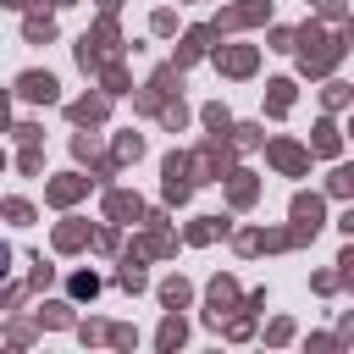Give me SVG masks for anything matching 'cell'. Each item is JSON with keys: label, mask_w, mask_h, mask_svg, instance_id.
<instances>
[{"label": "cell", "mask_w": 354, "mask_h": 354, "mask_svg": "<svg viewBox=\"0 0 354 354\" xmlns=\"http://www.w3.org/2000/svg\"><path fill=\"white\" fill-rule=\"evenodd\" d=\"M271 160H277L282 171H304V160H310V155H304L299 144H288V138H277V144H271Z\"/></svg>", "instance_id": "cell-8"}, {"label": "cell", "mask_w": 354, "mask_h": 354, "mask_svg": "<svg viewBox=\"0 0 354 354\" xmlns=\"http://www.w3.org/2000/svg\"><path fill=\"white\" fill-rule=\"evenodd\" d=\"M122 288H144V266H138V254L122 260Z\"/></svg>", "instance_id": "cell-19"}, {"label": "cell", "mask_w": 354, "mask_h": 354, "mask_svg": "<svg viewBox=\"0 0 354 354\" xmlns=\"http://www.w3.org/2000/svg\"><path fill=\"white\" fill-rule=\"evenodd\" d=\"M160 122H166V127H183V122H188V105H183V100H177V105H166V111H160Z\"/></svg>", "instance_id": "cell-25"}, {"label": "cell", "mask_w": 354, "mask_h": 354, "mask_svg": "<svg viewBox=\"0 0 354 354\" xmlns=\"http://www.w3.org/2000/svg\"><path fill=\"white\" fill-rule=\"evenodd\" d=\"M315 149H321V155H337V127H332V122L315 127Z\"/></svg>", "instance_id": "cell-16"}, {"label": "cell", "mask_w": 354, "mask_h": 354, "mask_svg": "<svg viewBox=\"0 0 354 354\" xmlns=\"http://www.w3.org/2000/svg\"><path fill=\"white\" fill-rule=\"evenodd\" d=\"M266 17V0H243V6H232V11H221V22H216V33L221 28H249V22H260Z\"/></svg>", "instance_id": "cell-5"}, {"label": "cell", "mask_w": 354, "mask_h": 354, "mask_svg": "<svg viewBox=\"0 0 354 354\" xmlns=\"http://www.w3.org/2000/svg\"><path fill=\"white\" fill-rule=\"evenodd\" d=\"M332 194H337V199H348V194H354V171H348V166H337V171H332Z\"/></svg>", "instance_id": "cell-22"}, {"label": "cell", "mask_w": 354, "mask_h": 354, "mask_svg": "<svg viewBox=\"0 0 354 354\" xmlns=\"http://www.w3.org/2000/svg\"><path fill=\"white\" fill-rule=\"evenodd\" d=\"M83 188H88V177H55V183H50V199H55V205H72Z\"/></svg>", "instance_id": "cell-9"}, {"label": "cell", "mask_w": 354, "mask_h": 354, "mask_svg": "<svg viewBox=\"0 0 354 354\" xmlns=\"http://www.w3.org/2000/svg\"><path fill=\"white\" fill-rule=\"evenodd\" d=\"M105 205H111V216H116V221H127V216H138V199H133V194H111Z\"/></svg>", "instance_id": "cell-15"}, {"label": "cell", "mask_w": 354, "mask_h": 354, "mask_svg": "<svg viewBox=\"0 0 354 354\" xmlns=\"http://www.w3.org/2000/svg\"><path fill=\"white\" fill-rule=\"evenodd\" d=\"M293 221H299L293 238H315V227H321V199H315V194H299V199H293Z\"/></svg>", "instance_id": "cell-3"}, {"label": "cell", "mask_w": 354, "mask_h": 354, "mask_svg": "<svg viewBox=\"0 0 354 354\" xmlns=\"http://www.w3.org/2000/svg\"><path fill=\"white\" fill-rule=\"evenodd\" d=\"M6 216H11V221H33V205H28V199H6Z\"/></svg>", "instance_id": "cell-26"}, {"label": "cell", "mask_w": 354, "mask_h": 354, "mask_svg": "<svg viewBox=\"0 0 354 354\" xmlns=\"http://www.w3.org/2000/svg\"><path fill=\"white\" fill-rule=\"evenodd\" d=\"M221 66H227L232 77H243V72H254V50H227V55H221Z\"/></svg>", "instance_id": "cell-11"}, {"label": "cell", "mask_w": 354, "mask_h": 354, "mask_svg": "<svg viewBox=\"0 0 354 354\" xmlns=\"http://www.w3.org/2000/svg\"><path fill=\"white\" fill-rule=\"evenodd\" d=\"M205 122H210V133H227V127H232V116H227L221 105H205Z\"/></svg>", "instance_id": "cell-23"}, {"label": "cell", "mask_w": 354, "mask_h": 354, "mask_svg": "<svg viewBox=\"0 0 354 354\" xmlns=\"http://www.w3.org/2000/svg\"><path fill=\"white\" fill-rule=\"evenodd\" d=\"M177 343H183V321H177V315H171V321H166V326H160V348H177Z\"/></svg>", "instance_id": "cell-24"}, {"label": "cell", "mask_w": 354, "mask_h": 354, "mask_svg": "<svg viewBox=\"0 0 354 354\" xmlns=\"http://www.w3.org/2000/svg\"><path fill=\"white\" fill-rule=\"evenodd\" d=\"M160 299H166L171 310H177V304H188V282H183V277H171V282L160 288Z\"/></svg>", "instance_id": "cell-20"}, {"label": "cell", "mask_w": 354, "mask_h": 354, "mask_svg": "<svg viewBox=\"0 0 354 354\" xmlns=\"http://www.w3.org/2000/svg\"><path fill=\"white\" fill-rule=\"evenodd\" d=\"M210 39H216V28H194V33L183 39V50H177V66H188V61H199V55L210 50Z\"/></svg>", "instance_id": "cell-7"}, {"label": "cell", "mask_w": 354, "mask_h": 354, "mask_svg": "<svg viewBox=\"0 0 354 354\" xmlns=\"http://www.w3.org/2000/svg\"><path fill=\"white\" fill-rule=\"evenodd\" d=\"M39 321H50V326H66V304H44V310H39Z\"/></svg>", "instance_id": "cell-27"}, {"label": "cell", "mask_w": 354, "mask_h": 354, "mask_svg": "<svg viewBox=\"0 0 354 354\" xmlns=\"http://www.w3.org/2000/svg\"><path fill=\"white\" fill-rule=\"evenodd\" d=\"M232 205H254V183H249V171H232Z\"/></svg>", "instance_id": "cell-14"}, {"label": "cell", "mask_w": 354, "mask_h": 354, "mask_svg": "<svg viewBox=\"0 0 354 354\" xmlns=\"http://www.w3.org/2000/svg\"><path fill=\"white\" fill-rule=\"evenodd\" d=\"M0 127H6V94H0Z\"/></svg>", "instance_id": "cell-29"}, {"label": "cell", "mask_w": 354, "mask_h": 354, "mask_svg": "<svg viewBox=\"0 0 354 354\" xmlns=\"http://www.w3.org/2000/svg\"><path fill=\"white\" fill-rule=\"evenodd\" d=\"M138 155H144V138H138V133L116 138V160H138Z\"/></svg>", "instance_id": "cell-17"}, {"label": "cell", "mask_w": 354, "mask_h": 354, "mask_svg": "<svg viewBox=\"0 0 354 354\" xmlns=\"http://www.w3.org/2000/svg\"><path fill=\"white\" fill-rule=\"evenodd\" d=\"M232 304H238V288H232V277H216V282H210V321L221 326V315H227Z\"/></svg>", "instance_id": "cell-6"}, {"label": "cell", "mask_w": 354, "mask_h": 354, "mask_svg": "<svg viewBox=\"0 0 354 354\" xmlns=\"http://www.w3.org/2000/svg\"><path fill=\"white\" fill-rule=\"evenodd\" d=\"M337 61H343V33H326L321 22H310L299 33V66L304 72H332Z\"/></svg>", "instance_id": "cell-1"}, {"label": "cell", "mask_w": 354, "mask_h": 354, "mask_svg": "<svg viewBox=\"0 0 354 354\" xmlns=\"http://www.w3.org/2000/svg\"><path fill=\"white\" fill-rule=\"evenodd\" d=\"M194 160L205 166V177H221V171L232 166V149H227V144H221V133H216L210 144H199V155H194Z\"/></svg>", "instance_id": "cell-4"}, {"label": "cell", "mask_w": 354, "mask_h": 354, "mask_svg": "<svg viewBox=\"0 0 354 354\" xmlns=\"http://www.w3.org/2000/svg\"><path fill=\"white\" fill-rule=\"evenodd\" d=\"M105 116V94H94V100H77L72 105V122H100Z\"/></svg>", "instance_id": "cell-13"}, {"label": "cell", "mask_w": 354, "mask_h": 354, "mask_svg": "<svg viewBox=\"0 0 354 354\" xmlns=\"http://www.w3.org/2000/svg\"><path fill=\"white\" fill-rule=\"evenodd\" d=\"M216 232H227V221H221V216H199V221L188 227V243H210Z\"/></svg>", "instance_id": "cell-10"}, {"label": "cell", "mask_w": 354, "mask_h": 354, "mask_svg": "<svg viewBox=\"0 0 354 354\" xmlns=\"http://www.w3.org/2000/svg\"><path fill=\"white\" fill-rule=\"evenodd\" d=\"M50 33H55V22H50V17H28V39H33V44H44Z\"/></svg>", "instance_id": "cell-21"}, {"label": "cell", "mask_w": 354, "mask_h": 354, "mask_svg": "<svg viewBox=\"0 0 354 354\" xmlns=\"http://www.w3.org/2000/svg\"><path fill=\"white\" fill-rule=\"evenodd\" d=\"M6 266H11V249H6V243H0V277H6Z\"/></svg>", "instance_id": "cell-28"}, {"label": "cell", "mask_w": 354, "mask_h": 354, "mask_svg": "<svg viewBox=\"0 0 354 354\" xmlns=\"http://www.w3.org/2000/svg\"><path fill=\"white\" fill-rule=\"evenodd\" d=\"M266 88H271V100H266V105H271V111L282 116V111L293 105V83H288V77H277V83H266Z\"/></svg>", "instance_id": "cell-12"}, {"label": "cell", "mask_w": 354, "mask_h": 354, "mask_svg": "<svg viewBox=\"0 0 354 354\" xmlns=\"http://www.w3.org/2000/svg\"><path fill=\"white\" fill-rule=\"evenodd\" d=\"M17 94L33 100V105H50V100L61 94V83H55L50 72H22V77H17Z\"/></svg>", "instance_id": "cell-2"}, {"label": "cell", "mask_w": 354, "mask_h": 354, "mask_svg": "<svg viewBox=\"0 0 354 354\" xmlns=\"http://www.w3.org/2000/svg\"><path fill=\"white\" fill-rule=\"evenodd\" d=\"M83 238H88V227H77V221H66V227L55 232V243H61V249H77Z\"/></svg>", "instance_id": "cell-18"}]
</instances>
